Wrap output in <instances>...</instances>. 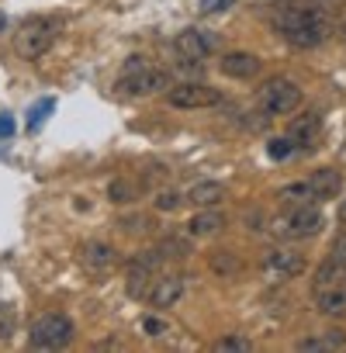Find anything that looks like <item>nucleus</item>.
Here are the masks:
<instances>
[{
  "instance_id": "obj_1",
  "label": "nucleus",
  "mask_w": 346,
  "mask_h": 353,
  "mask_svg": "<svg viewBox=\"0 0 346 353\" xmlns=\"http://www.w3.org/2000/svg\"><path fill=\"white\" fill-rule=\"evenodd\" d=\"M274 28L294 49H315L329 39L332 18H329L325 4H318V0H308V4H284L274 18Z\"/></svg>"
},
{
  "instance_id": "obj_2",
  "label": "nucleus",
  "mask_w": 346,
  "mask_h": 353,
  "mask_svg": "<svg viewBox=\"0 0 346 353\" xmlns=\"http://www.w3.org/2000/svg\"><path fill=\"white\" fill-rule=\"evenodd\" d=\"M114 87H118L121 97H149V94L170 90V73L152 66V63H145L142 56H128Z\"/></svg>"
},
{
  "instance_id": "obj_3",
  "label": "nucleus",
  "mask_w": 346,
  "mask_h": 353,
  "mask_svg": "<svg viewBox=\"0 0 346 353\" xmlns=\"http://www.w3.org/2000/svg\"><path fill=\"white\" fill-rule=\"evenodd\" d=\"M59 28H63V21H59L56 14H35V18H28V21L14 32V52H18L21 59H42V56L52 49Z\"/></svg>"
},
{
  "instance_id": "obj_4",
  "label": "nucleus",
  "mask_w": 346,
  "mask_h": 353,
  "mask_svg": "<svg viewBox=\"0 0 346 353\" xmlns=\"http://www.w3.org/2000/svg\"><path fill=\"white\" fill-rule=\"evenodd\" d=\"M322 225L325 215L318 212V205H284V212L270 219V232L277 239H312L322 232Z\"/></svg>"
},
{
  "instance_id": "obj_5",
  "label": "nucleus",
  "mask_w": 346,
  "mask_h": 353,
  "mask_svg": "<svg viewBox=\"0 0 346 353\" xmlns=\"http://www.w3.org/2000/svg\"><path fill=\"white\" fill-rule=\"evenodd\" d=\"M73 332H77V325H73L70 315L45 312V315L32 319V325H28V346L32 350H63V346L73 343Z\"/></svg>"
},
{
  "instance_id": "obj_6",
  "label": "nucleus",
  "mask_w": 346,
  "mask_h": 353,
  "mask_svg": "<svg viewBox=\"0 0 346 353\" xmlns=\"http://www.w3.org/2000/svg\"><path fill=\"white\" fill-rule=\"evenodd\" d=\"M163 270H166V260L159 256L156 246L145 250V253H139L135 260L125 263V294H128L132 301L149 298V291H152V284H156V277H159Z\"/></svg>"
},
{
  "instance_id": "obj_7",
  "label": "nucleus",
  "mask_w": 346,
  "mask_h": 353,
  "mask_svg": "<svg viewBox=\"0 0 346 353\" xmlns=\"http://www.w3.org/2000/svg\"><path fill=\"white\" fill-rule=\"evenodd\" d=\"M301 104V87L291 83L287 77H274L256 90V111L263 118H277V114H291Z\"/></svg>"
},
{
  "instance_id": "obj_8",
  "label": "nucleus",
  "mask_w": 346,
  "mask_h": 353,
  "mask_svg": "<svg viewBox=\"0 0 346 353\" xmlns=\"http://www.w3.org/2000/svg\"><path fill=\"white\" fill-rule=\"evenodd\" d=\"M222 46V39L215 32H205V28H184L177 39H173V56L181 63H205L208 56H215Z\"/></svg>"
},
{
  "instance_id": "obj_9",
  "label": "nucleus",
  "mask_w": 346,
  "mask_h": 353,
  "mask_svg": "<svg viewBox=\"0 0 346 353\" xmlns=\"http://www.w3.org/2000/svg\"><path fill=\"white\" fill-rule=\"evenodd\" d=\"M166 104L177 111H201V108L222 104V90L205 87V83H177L166 90Z\"/></svg>"
},
{
  "instance_id": "obj_10",
  "label": "nucleus",
  "mask_w": 346,
  "mask_h": 353,
  "mask_svg": "<svg viewBox=\"0 0 346 353\" xmlns=\"http://www.w3.org/2000/svg\"><path fill=\"white\" fill-rule=\"evenodd\" d=\"M260 270L267 274V277H274V281H287V277H298L301 270H305V253L301 250H291V246H270V250H263V256H260Z\"/></svg>"
},
{
  "instance_id": "obj_11",
  "label": "nucleus",
  "mask_w": 346,
  "mask_h": 353,
  "mask_svg": "<svg viewBox=\"0 0 346 353\" xmlns=\"http://www.w3.org/2000/svg\"><path fill=\"white\" fill-rule=\"evenodd\" d=\"M184 291H187V277H184V274L163 270V274L156 277V284H152V291H149L145 301H149L156 312H166V308H173V305L184 298Z\"/></svg>"
},
{
  "instance_id": "obj_12",
  "label": "nucleus",
  "mask_w": 346,
  "mask_h": 353,
  "mask_svg": "<svg viewBox=\"0 0 346 353\" xmlns=\"http://www.w3.org/2000/svg\"><path fill=\"white\" fill-rule=\"evenodd\" d=\"M80 263L90 270V274H108L111 267H118V250L111 243H101V239H90L80 246Z\"/></svg>"
},
{
  "instance_id": "obj_13",
  "label": "nucleus",
  "mask_w": 346,
  "mask_h": 353,
  "mask_svg": "<svg viewBox=\"0 0 346 353\" xmlns=\"http://www.w3.org/2000/svg\"><path fill=\"white\" fill-rule=\"evenodd\" d=\"M308 184H312L318 201H332V198L343 194V173L336 166H322V170L308 173Z\"/></svg>"
},
{
  "instance_id": "obj_14",
  "label": "nucleus",
  "mask_w": 346,
  "mask_h": 353,
  "mask_svg": "<svg viewBox=\"0 0 346 353\" xmlns=\"http://www.w3.org/2000/svg\"><path fill=\"white\" fill-rule=\"evenodd\" d=\"M218 66H222V73L225 77H232V80H250V77H256L260 73V59L253 56V52H225L222 59H218Z\"/></svg>"
},
{
  "instance_id": "obj_15",
  "label": "nucleus",
  "mask_w": 346,
  "mask_h": 353,
  "mask_svg": "<svg viewBox=\"0 0 346 353\" xmlns=\"http://www.w3.org/2000/svg\"><path fill=\"white\" fill-rule=\"evenodd\" d=\"M225 225H229L225 212H215V208H201L198 215H191V222H187V236H194V239H208V236H218V232H222Z\"/></svg>"
},
{
  "instance_id": "obj_16",
  "label": "nucleus",
  "mask_w": 346,
  "mask_h": 353,
  "mask_svg": "<svg viewBox=\"0 0 346 353\" xmlns=\"http://www.w3.org/2000/svg\"><path fill=\"white\" fill-rule=\"evenodd\" d=\"M346 346V332L343 329H325V332H315V336H305L294 343V350L301 353H332V350H343Z\"/></svg>"
},
{
  "instance_id": "obj_17",
  "label": "nucleus",
  "mask_w": 346,
  "mask_h": 353,
  "mask_svg": "<svg viewBox=\"0 0 346 353\" xmlns=\"http://www.w3.org/2000/svg\"><path fill=\"white\" fill-rule=\"evenodd\" d=\"M315 308L329 319H343L346 315V284H329V288H315Z\"/></svg>"
},
{
  "instance_id": "obj_18",
  "label": "nucleus",
  "mask_w": 346,
  "mask_h": 353,
  "mask_svg": "<svg viewBox=\"0 0 346 353\" xmlns=\"http://www.w3.org/2000/svg\"><path fill=\"white\" fill-rule=\"evenodd\" d=\"M184 198H187L194 208H215V205L225 198V188H222L218 181H194V184L184 191Z\"/></svg>"
},
{
  "instance_id": "obj_19",
  "label": "nucleus",
  "mask_w": 346,
  "mask_h": 353,
  "mask_svg": "<svg viewBox=\"0 0 346 353\" xmlns=\"http://www.w3.org/2000/svg\"><path fill=\"white\" fill-rule=\"evenodd\" d=\"M318 125H322V118H318V111H305L301 118H294L291 121V128H287V139L301 149V145H312V139L318 135Z\"/></svg>"
},
{
  "instance_id": "obj_20",
  "label": "nucleus",
  "mask_w": 346,
  "mask_h": 353,
  "mask_svg": "<svg viewBox=\"0 0 346 353\" xmlns=\"http://www.w3.org/2000/svg\"><path fill=\"white\" fill-rule=\"evenodd\" d=\"M191 239H194V236H166L163 243H156V250H159V256L166 260V267H170V263H181V260L191 256V250H194Z\"/></svg>"
},
{
  "instance_id": "obj_21",
  "label": "nucleus",
  "mask_w": 346,
  "mask_h": 353,
  "mask_svg": "<svg viewBox=\"0 0 346 353\" xmlns=\"http://www.w3.org/2000/svg\"><path fill=\"white\" fill-rule=\"evenodd\" d=\"M277 201L281 205H318V198H315V191L308 184V176H305V181H294V184H284L277 191Z\"/></svg>"
},
{
  "instance_id": "obj_22",
  "label": "nucleus",
  "mask_w": 346,
  "mask_h": 353,
  "mask_svg": "<svg viewBox=\"0 0 346 353\" xmlns=\"http://www.w3.org/2000/svg\"><path fill=\"white\" fill-rule=\"evenodd\" d=\"M208 267H212V274H218V277H236V274L243 270V260H239L232 250H215V253L208 256Z\"/></svg>"
},
{
  "instance_id": "obj_23",
  "label": "nucleus",
  "mask_w": 346,
  "mask_h": 353,
  "mask_svg": "<svg viewBox=\"0 0 346 353\" xmlns=\"http://www.w3.org/2000/svg\"><path fill=\"white\" fill-rule=\"evenodd\" d=\"M135 194H139V184L135 181H111L108 184V201H114V205H125Z\"/></svg>"
},
{
  "instance_id": "obj_24",
  "label": "nucleus",
  "mask_w": 346,
  "mask_h": 353,
  "mask_svg": "<svg viewBox=\"0 0 346 353\" xmlns=\"http://www.w3.org/2000/svg\"><path fill=\"white\" fill-rule=\"evenodd\" d=\"M14 332H18V312H14V305L0 301V343H8Z\"/></svg>"
},
{
  "instance_id": "obj_25",
  "label": "nucleus",
  "mask_w": 346,
  "mask_h": 353,
  "mask_svg": "<svg viewBox=\"0 0 346 353\" xmlns=\"http://www.w3.org/2000/svg\"><path fill=\"white\" fill-rule=\"evenodd\" d=\"M52 111H56V97H42V101H39V104L32 108V114H28V121H25V128H28V132H35V128H42V121H45V118H49Z\"/></svg>"
},
{
  "instance_id": "obj_26",
  "label": "nucleus",
  "mask_w": 346,
  "mask_h": 353,
  "mask_svg": "<svg viewBox=\"0 0 346 353\" xmlns=\"http://www.w3.org/2000/svg\"><path fill=\"white\" fill-rule=\"evenodd\" d=\"M118 225H121L128 236H145V232L156 229V222H152L149 215H125V219H118Z\"/></svg>"
},
{
  "instance_id": "obj_27",
  "label": "nucleus",
  "mask_w": 346,
  "mask_h": 353,
  "mask_svg": "<svg viewBox=\"0 0 346 353\" xmlns=\"http://www.w3.org/2000/svg\"><path fill=\"white\" fill-rule=\"evenodd\" d=\"M250 346H253V343H250L246 336H222L212 350H215V353H246Z\"/></svg>"
},
{
  "instance_id": "obj_28",
  "label": "nucleus",
  "mask_w": 346,
  "mask_h": 353,
  "mask_svg": "<svg viewBox=\"0 0 346 353\" xmlns=\"http://www.w3.org/2000/svg\"><path fill=\"white\" fill-rule=\"evenodd\" d=\"M181 201H184V194H181V191L163 188V191L156 194V212H177V208H181Z\"/></svg>"
},
{
  "instance_id": "obj_29",
  "label": "nucleus",
  "mask_w": 346,
  "mask_h": 353,
  "mask_svg": "<svg viewBox=\"0 0 346 353\" xmlns=\"http://www.w3.org/2000/svg\"><path fill=\"white\" fill-rule=\"evenodd\" d=\"M294 149H298V145H294L287 135H277V139H270V142H267V156H270V159H287Z\"/></svg>"
},
{
  "instance_id": "obj_30",
  "label": "nucleus",
  "mask_w": 346,
  "mask_h": 353,
  "mask_svg": "<svg viewBox=\"0 0 346 353\" xmlns=\"http://www.w3.org/2000/svg\"><path fill=\"white\" fill-rule=\"evenodd\" d=\"M142 329H145V336H152V339L166 336V322L156 319V315H145V319H142Z\"/></svg>"
},
{
  "instance_id": "obj_31",
  "label": "nucleus",
  "mask_w": 346,
  "mask_h": 353,
  "mask_svg": "<svg viewBox=\"0 0 346 353\" xmlns=\"http://www.w3.org/2000/svg\"><path fill=\"white\" fill-rule=\"evenodd\" d=\"M232 4H236V0H201L198 11H201V14H218V11H229Z\"/></svg>"
},
{
  "instance_id": "obj_32",
  "label": "nucleus",
  "mask_w": 346,
  "mask_h": 353,
  "mask_svg": "<svg viewBox=\"0 0 346 353\" xmlns=\"http://www.w3.org/2000/svg\"><path fill=\"white\" fill-rule=\"evenodd\" d=\"M11 135H14V118L0 114V139H11Z\"/></svg>"
},
{
  "instance_id": "obj_33",
  "label": "nucleus",
  "mask_w": 346,
  "mask_h": 353,
  "mask_svg": "<svg viewBox=\"0 0 346 353\" xmlns=\"http://www.w3.org/2000/svg\"><path fill=\"white\" fill-rule=\"evenodd\" d=\"M4 21H8V18H4V14H0V28H4Z\"/></svg>"
},
{
  "instance_id": "obj_34",
  "label": "nucleus",
  "mask_w": 346,
  "mask_h": 353,
  "mask_svg": "<svg viewBox=\"0 0 346 353\" xmlns=\"http://www.w3.org/2000/svg\"><path fill=\"white\" fill-rule=\"evenodd\" d=\"M343 39H346V28H343Z\"/></svg>"
}]
</instances>
